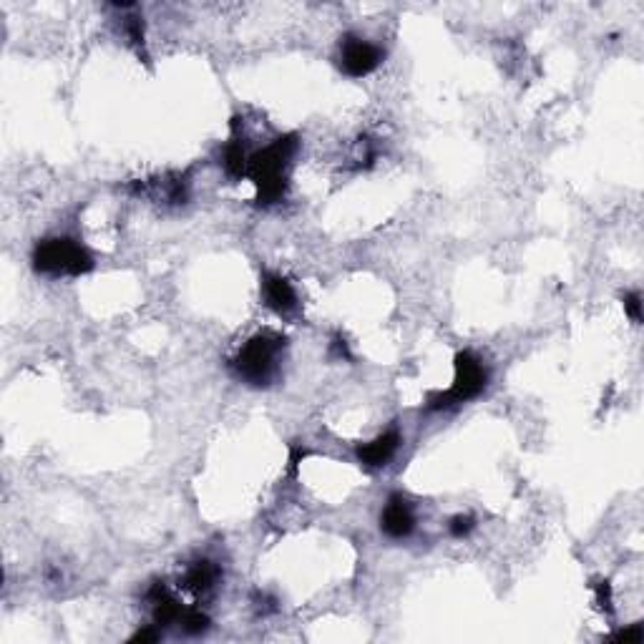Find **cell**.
Listing matches in <instances>:
<instances>
[{
    "label": "cell",
    "mask_w": 644,
    "mask_h": 644,
    "mask_svg": "<svg viewBox=\"0 0 644 644\" xmlns=\"http://www.w3.org/2000/svg\"><path fill=\"white\" fill-rule=\"evenodd\" d=\"M33 270L48 277H80L93 270L91 252L73 237H46L33 247Z\"/></svg>",
    "instance_id": "3957f363"
},
{
    "label": "cell",
    "mask_w": 644,
    "mask_h": 644,
    "mask_svg": "<svg viewBox=\"0 0 644 644\" xmlns=\"http://www.w3.org/2000/svg\"><path fill=\"white\" fill-rule=\"evenodd\" d=\"M597 604L604 611H611V587H610V582H599V584H597Z\"/></svg>",
    "instance_id": "e0dca14e"
},
{
    "label": "cell",
    "mask_w": 644,
    "mask_h": 644,
    "mask_svg": "<svg viewBox=\"0 0 644 644\" xmlns=\"http://www.w3.org/2000/svg\"><path fill=\"white\" fill-rule=\"evenodd\" d=\"M209 624H212V621H209L204 611L196 610V607H189V610H185V614H182V620H179V630L189 634V637H199V634L207 632Z\"/></svg>",
    "instance_id": "8fae6325"
},
{
    "label": "cell",
    "mask_w": 644,
    "mask_h": 644,
    "mask_svg": "<svg viewBox=\"0 0 644 644\" xmlns=\"http://www.w3.org/2000/svg\"><path fill=\"white\" fill-rule=\"evenodd\" d=\"M298 149V134H285V137H277L275 141H270L265 149L250 154L247 176L254 182L260 207H272V204L285 202V196L289 192L292 159H295Z\"/></svg>",
    "instance_id": "6da1fadb"
},
{
    "label": "cell",
    "mask_w": 644,
    "mask_h": 644,
    "mask_svg": "<svg viewBox=\"0 0 644 644\" xmlns=\"http://www.w3.org/2000/svg\"><path fill=\"white\" fill-rule=\"evenodd\" d=\"M473 529H476V518L469 516V514H459V516L450 518L449 531H450V536H453V539H463V536H469Z\"/></svg>",
    "instance_id": "4fadbf2b"
},
{
    "label": "cell",
    "mask_w": 644,
    "mask_h": 644,
    "mask_svg": "<svg viewBox=\"0 0 644 644\" xmlns=\"http://www.w3.org/2000/svg\"><path fill=\"white\" fill-rule=\"evenodd\" d=\"M305 456H308V450L305 449H299V446L298 449H292V453H289V473H292V476L298 473V466L302 463V459H305Z\"/></svg>",
    "instance_id": "ac0fdd59"
},
{
    "label": "cell",
    "mask_w": 644,
    "mask_h": 644,
    "mask_svg": "<svg viewBox=\"0 0 644 644\" xmlns=\"http://www.w3.org/2000/svg\"><path fill=\"white\" fill-rule=\"evenodd\" d=\"M124 33H127L128 43L137 48L147 46V35H144V18L141 15H127L124 18Z\"/></svg>",
    "instance_id": "7c38bea8"
},
{
    "label": "cell",
    "mask_w": 644,
    "mask_h": 644,
    "mask_svg": "<svg viewBox=\"0 0 644 644\" xmlns=\"http://www.w3.org/2000/svg\"><path fill=\"white\" fill-rule=\"evenodd\" d=\"M488 385V370L471 350H460L453 357V385L449 391L428 395V411H450L463 402L478 398Z\"/></svg>",
    "instance_id": "277c9868"
},
{
    "label": "cell",
    "mask_w": 644,
    "mask_h": 644,
    "mask_svg": "<svg viewBox=\"0 0 644 644\" xmlns=\"http://www.w3.org/2000/svg\"><path fill=\"white\" fill-rule=\"evenodd\" d=\"M398 449H401V433L391 428V431L380 433L368 443H360L355 449V456L365 469H383V466L391 463Z\"/></svg>",
    "instance_id": "52a82bcc"
},
{
    "label": "cell",
    "mask_w": 644,
    "mask_h": 644,
    "mask_svg": "<svg viewBox=\"0 0 644 644\" xmlns=\"http://www.w3.org/2000/svg\"><path fill=\"white\" fill-rule=\"evenodd\" d=\"M385 51L368 38L355 33H346L337 43V66L350 79H365L373 71L380 69Z\"/></svg>",
    "instance_id": "5b68a950"
},
{
    "label": "cell",
    "mask_w": 644,
    "mask_h": 644,
    "mask_svg": "<svg viewBox=\"0 0 644 644\" xmlns=\"http://www.w3.org/2000/svg\"><path fill=\"white\" fill-rule=\"evenodd\" d=\"M247 164H250V156L244 151V138L237 134V128L232 127V138L227 141V147L222 151V166H224V174L230 179H242L247 176Z\"/></svg>",
    "instance_id": "30bf717a"
},
{
    "label": "cell",
    "mask_w": 644,
    "mask_h": 644,
    "mask_svg": "<svg viewBox=\"0 0 644 644\" xmlns=\"http://www.w3.org/2000/svg\"><path fill=\"white\" fill-rule=\"evenodd\" d=\"M614 639L617 642H624V644H637L644 639V632L639 624H630V627H624V630H620V632L614 634Z\"/></svg>",
    "instance_id": "9a60e30c"
},
{
    "label": "cell",
    "mask_w": 644,
    "mask_h": 644,
    "mask_svg": "<svg viewBox=\"0 0 644 644\" xmlns=\"http://www.w3.org/2000/svg\"><path fill=\"white\" fill-rule=\"evenodd\" d=\"M621 302H624V312L630 315V320L634 325H639L642 322V295L639 292H624Z\"/></svg>",
    "instance_id": "5bb4252c"
},
{
    "label": "cell",
    "mask_w": 644,
    "mask_h": 644,
    "mask_svg": "<svg viewBox=\"0 0 644 644\" xmlns=\"http://www.w3.org/2000/svg\"><path fill=\"white\" fill-rule=\"evenodd\" d=\"M219 579H222V569H219L217 564L209 562V559H199V562L189 564L185 579H182V587L186 592H192L194 597H207V594L214 592Z\"/></svg>",
    "instance_id": "9c48e42d"
},
{
    "label": "cell",
    "mask_w": 644,
    "mask_h": 644,
    "mask_svg": "<svg viewBox=\"0 0 644 644\" xmlns=\"http://www.w3.org/2000/svg\"><path fill=\"white\" fill-rule=\"evenodd\" d=\"M161 632H164V630H159L156 624H149V627L138 630V632L134 634V637H128V642H131V644H137V642H141V644H144V642H159Z\"/></svg>",
    "instance_id": "2e32d148"
},
{
    "label": "cell",
    "mask_w": 644,
    "mask_h": 644,
    "mask_svg": "<svg viewBox=\"0 0 644 644\" xmlns=\"http://www.w3.org/2000/svg\"><path fill=\"white\" fill-rule=\"evenodd\" d=\"M262 299L265 305L277 315H289V312L298 308V292L292 288V282L285 279L282 275L275 272H262Z\"/></svg>",
    "instance_id": "ba28073f"
},
{
    "label": "cell",
    "mask_w": 644,
    "mask_h": 644,
    "mask_svg": "<svg viewBox=\"0 0 644 644\" xmlns=\"http://www.w3.org/2000/svg\"><path fill=\"white\" fill-rule=\"evenodd\" d=\"M285 347H288L285 335L272 330L252 335L230 360V370L234 378L250 388H270L279 378Z\"/></svg>",
    "instance_id": "7a4b0ae2"
},
{
    "label": "cell",
    "mask_w": 644,
    "mask_h": 644,
    "mask_svg": "<svg viewBox=\"0 0 644 644\" xmlns=\"http://www.w3.org/2000/svg\"><path fill=\"white\" fill-rule=\"evenodd\" d=\"M380 531L393 541L408 539L415 531V511L411 501L401 494L388 496L385 507L380 511Z\"/></svg>",
    "instance_id": "8992f818"
}]
</instances>
